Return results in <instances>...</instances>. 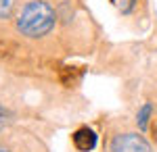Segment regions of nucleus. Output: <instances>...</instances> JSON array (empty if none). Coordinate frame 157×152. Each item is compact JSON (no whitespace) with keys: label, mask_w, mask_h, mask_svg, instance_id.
Instances as JSON below:
<instances>
[{"label":"nucleus","mask_w":157,"mask_h":152,"mask_svg":"<svg viewBox=\"0 0 157 152\" xmlns=\"http://www.w3.org/2000/svg\"><path fill=\"white\" fill-rule=\"evenodd\" d=\"M57 23V15L48 2L32 0L23 6L21 15L17 17V29L25 38H42Z\"/></svg>","instance_id":"1"},{"label":"nucleus","mask_w":157,"mask_h":152,"mask_svg":"<svg viewBox=\"0 0 157 152\" xmlns=\"http://www.w3.org/2000/svg\"><path fill=\"white\" fill-rule=\"evenodd\" d=\"M111 152H151V144L140 133H120L111 140Z\"/></svg>","instance_id":"2"},{"label":"nucleus","mask_w":157,"mask_h":152,"mask_svg":"<svg viewBox=\"0 0 157 152\" xmlns=\"http://www.w3.org/2000/svg\"><path fill=\"white\" fill-rule=\"evenodd\" d=\"M71 142H73V146H75V150L92 152V150H94V146H97V133H94V129H92V127L82 125V127H78L71 133Z\"/></svg>","instance_id":"3"},{"label":"nucleus","mask_w":157,"mask_h":152,"mask_svg":"<svg viewBox=\"0 0 157 152\" xmlns=\"http://www.w3.org/2000/svg\"><path fill=\"white\" fill-rule=\"evenodd\" d=\"M82 75H84V69H80V67H63L61 69V83L67 85V88L78 85Z\"/></svg>","instance_id":"4"},{"label":"nucleus","mask_w":157,"mask_h":152,"mask_svg":"<svg viewBox=\"0 0 157 152\" xmlns=\"http://www.w3.org/2000/svg\"><path fill=\"white\" fill-rule=\"evenodd\" d=\"M151 119H153V104L151 102H145V104L138 108V113H136V125H138V129L140 131H149Z\"/></svg>","instance_id":"5"},{"label":"nucleus","mask_w":157,"mask_h":152,"mask_svg":"<svg viewBox=\"0 0 157 152\" xmlns=\"http://www.w3.org/2000/svg\"><path fill=\"white\" fill-rule=\"evenodd\" d=\"M13 6H15V0H0V19H9Z\"/></svg>","instance_id":"6"},{"label":"nucleus","mask_w":157,"mask_h":152,"mask_svg":"<svg viewBox=\"0 0 157 152\" xmlns=\"http://www.w3.org/2000/svg\"><path fill=\"white\" fill-rule=\"evenodd\" d=\"M11 119H13V115H11V110L9 108H4V106L0 104V131L6 127L9 123H11Z\"/></svg>","instance_id":"7"},{"label":"nucleus","mask_w":157,"mask_h":152,"mask_svg":"<svg viewBox=\"0 0 157 152\" xmlns=\"http://www.w3.org/2000/svg\"><path fill=\"white\" fill-rule=\"evenodd\" d=\"M115 4L120 6V11L124 13V15H130V13H132V9L136 6V0H117Z\"/></svg>","instance_id":"8"},{"label":"nucleus","mask_w":157,"mask_h":152,"mask_svg":"<svg viewBox=\"0 0 157 152\" xmlns=\"http://www.w3.org/2000/svg\"><path fill=\"white\" fill-rule=\"evenodd\" d=\"M149 133H151L153 142H157V117L151 119V125H149Z\"/></svg>","instance_id":"9"},{"label":"nucleus","mask_w":157,"mask_h":152,"mask_svg":"<svg viewBox=\"0 0 157 152\" xmlns=\"http://www.w3.org/2000/svg\"><path fill=\"white\" fill-rule=\"evenodd\" d=\"M0 152H11V150H6V148H0Z\"/></svg>","instance_id":"10"},{"label":"nucleus","mask_w":157,"mask_h":152,"mask_svg":"<svg viewBox=\"0 0 157 152\" xmlns=\"http://www.w3.org/2000/svg\"><path fill=\"white\" fill-rule=\"evenodd\" d=\"M111 2H113V4H115V2H117V0H111Z\"/></svg>","instance_id":"11"}]
</instances>
